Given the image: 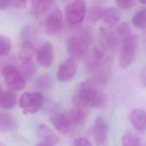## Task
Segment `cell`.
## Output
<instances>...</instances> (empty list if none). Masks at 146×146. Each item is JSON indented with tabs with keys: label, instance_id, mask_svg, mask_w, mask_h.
I'll list each match as a JSON object with an SVG mask.
<instances>
[{
	"label": "cell",
	"instance_id": "obj_1",
	"mask_svg": "<svg viewBox=\"0 0 146 146\" xmlns=\"http://www.w3.org/2000/svg\"><path fill=\"white\" fill-rule=\"evenodd\" d=\"M73 102L87 108H100L105 105L106 99L104 94L96 87L85 81L79 86L74 96Z\"/></svg>",
	"mask_w": 146,
	"mask_h": 146
},
{
	"label": "cell",
	"instance_id": "obj_2",
	"mask_svg": "<svg viewBox=\"0 0 146 146\" xmlns=\"http://www.w3.org/2000/svg\"><path fill=\"white\" fill-rule=\"evenodd\" d=\"M91 37L87 31H81L70 37L67 41V50L70 58L78 61L84 58L88 51Z\"/></svg>",
	"mask_w": 146,
	"mask_h": 146
},
{
	"label": "cell",
	"instance_id": "obj_3",
	"mask_svg": "<svg viewBox=\"0 0 146 146\" xmlns=\"http://www.w3.org/2000/svg\"><path fill=\"white\" fill-rule=\"evenodd\" d=\"M138 47V39L136 35L131 34L122 43L119 55V63L121 68H126L134 61Z\"/></svg>",
	"mask_w": 146,
	"mask_h": 146
},
{
	"label": "cell",
	"instance_id": "obj_4",
	"mask_svg": "<svg viewBox=\"0 0 146 146\" xmlns=\"http://www.w3.org/2000/svg\"><path fill=\"white\" fill-rule=\"evenodd\" d=\"M44 102V97L40 92H26L21 96L19 104L23 113L34 114L40 110Z\"/></svg>",
	"mask_w": 146,
	"mask_h": 146
},
{
	"label": "cell",
	"instance_id": "obj_5",
	"mask_svg": "<svg viewBox=\"0 0 146 146\" xmlns=\"http://www.w3.org/2000/svg\"><path fill=\"white\" fill-rule=\"evenodd\" d=\"M1 74L7 86L10 90L20 91L25 87L26 80L15 66L11 64L5 65L2 68Z\"/></svg>",
	"mask_w": 146,
	"mask_h": 146
},
{
	"label": "cell",
	"instance_id": "obj_6",
	"mask_svg": "<svg viewBox=\"0 0 146 146\" xmlns=\"http://www.w3.org/2000/svg\"><path fill=\"white\" fill-rule=\"evenodd\" d=\"M66 17L67 22L73 25L83 22L86 15V4L84 0H74L66 7Z\"/></svg>",
	"mask_w": 146,
	"mask_h": 146
},
{
	"label": "cell",
	"instance_id": "obj_7",
	"mask_svg": "<svg viewBox=\"0 0 146 146\" xmlns=\"http://www.w3.org/2000/svg\"><path fill=\"white\" fill-rule=\"evenodd\" d=\"M50 119L55 129L63 135L72 133L78 128L69 112L54 114Z\"/></svg>",
	"mask_w": 146,
	"mask_h": 146
},
{
	"label": "cell",
	"instance_id": "obj_8",
	"mask_svg": "<svg viewBox=\"0 0 146 146\" xmlns=\"http://www.w3.org/2000/svg\"><path fill=\"white\" fill-rule=\"evenodd\" d=\"M108 132V125L104 118L101 116L97 117L92 127L93 136L97 146L107 145Z\"/></svg>",
	"mask_w": 146,
	"mask_h": 146
},
{
	"label": "cell",
	"instance_id": "obj_9",
	"mask_svg": "<svg viewBox=\"0 0 146 146\" xmlns=\"http://www.w3.org/2000/svg\"><path fill=\"white\" fill-rule=\"evenodd\" d=\"M104 56V50L102 47H94L86 59V68L87 71L95 72L100 70L105 64Z\"/></svg>",
	"mask_w": 146,
	"mask_h": 146
},
{
	"label": "cell",
	"instance_id": "obj_10",
	"mask_svg": "<svg viewBox=\"0 0 146 146\" xmlns=\"http://www.w3.org/2000/svg\"><path fill=\"white\" fill-rule=\"evenodd\" d=\"M100 41L101 47L104 50L115 51L117 48L120 40L111 29L104 27L100 29Z\"/></svg>",
	"mask_w": 146,
	"mask_h": 146
},
{
	"label": "cell",
	"instance_id": "obj_11",
	"mask_svg": "<svg viewBox=\"0 0 146 146\" xmlns=\"http://www.w3.org/2000/svg\"><path fill=\"white\" fill-rule=\"evenodd\" d=\"M77 61L69 58L63 61L59 66L56 72L58 80L62 82L71 80L77 72Z\"/></svg>",
	"mask_w": 146,
	"mask_h": 146
},
{
	"label": "cell",
	"instance_id": "obj_12",
	"mask_svg": "<svg viewBox=\"0 0 146 146\" xmlns=\"http://www.w3.org/2000/svg\"><path fill=\"white\" fill-rule=\"evenodd\" d=\"M35 56L40 66L44 68L51 67L54 58L52 44L50 42L44 43L36 51Z\"/></svg>",
	"mask_w": 146,
	"mask_h": 146
},
{
	"label": "cell",
	"instance_id": "obj_13",
	"mask_svg": "<svg viewBox=\"0 0 146 146\" xmlns=\"http://www.w3.org/2000/svg\"><path fill=\"white\" fill-rule=\"evenodd\" d=\"M63 14L60 9H54L48 16L46 22L47 33L50 35L58 34L62 29Z\"/></svg>",
	"mask_w": 146,
	"mask_h": 146
},
{
	"label": "cell",
	"instance_id": "obj_14",
	"mask_svg": "<svg viewBox=\"0 0 146 146\" xmlns=\"http://www.w3.org/2000/svg\"><path fill=\"white\" fill-rule=\"evenodd\" d=\"M128 119L136 131L143 133L146 131V111L135 108L130 111Z\"/></svg>",
	"mask_w": 146,
	"mask_h": 146
},
{
	"label": "cell",
	"instance_id": "obj_15",
	"mask_svg": "<svg viewBox=\"0 0 146 146\" xmlns=\"http://www.w3.org/2000/svg\"><path fill=\"white\" fill-rule=\"evenodd\" d=\"M36 132L40 142L55 145L59 141V139L55 132L48 126L43 123H41L38 126Z\"/></svg>",
	"mask_w": 146,
	"mask_h": 146
},
{
	"label": "cell",
	"instance_id": "obj_16",
	"mask_svg": "<svg viewBox=\"0 0 146 146\" xmlns=\"http://www.w3.org/2000/svg\"><path fill=\"white\" fill-rule=\"evenodd\" d=\"M109 67L105 68V64L104 66L99 71L94 72L93 75L88 79L86 82L88 84L94 86H104L108 83L110 75L109 72Z\"/></svg>",
	"mask_w": 146,
	"mask_h": 146
},
{
	"label": "cell",
	"instance_id": "obj_17",
	"mask_svg": "<svg viewBox=\"0 0 146 146\" xmlns=\"http://www.w3.org/2000/svg\"><path fill=\"white\" fill-rule=\"evenodd\" d=\"M103 21L106 27L112 29L120 20V14L118 10L115 7H107L104 10Z\"/></svg>",
	"mask_w": 146,
	"mask_h": 146
},
{
	"label": "cell",
	"instance_id": "obj_18",
	"mask_svg": "<svg viewBox=\"0 0 146 146\" xmlns=\"http://www.w3.org/2000/svg\"><path fill=\"white\" fill-rule=\"evenodd\" d=\"M53 0H31V13L35 17L44 14L52 6Z\"/></svg>",
	"mask_w": 146,
	"mask_h": 146
},
{
	"label": "cell",
	"instance_id": "obj_19",
	"mask_svg": "<svg viewBox=\"0 0 146 146\" xmlns=\"http://www.w3.org/2000/svg\"><path fill=\"white\" fill-rule=\"evenodd\" d=\"M17 103L15 94L10 90H1L0 94L1 108L9 110L13 108Z\"/></svg>",
	"mask_w": 146,
	"mask_h": 146
},
{
	"label": "cell",
	"instance_id": "obj_20",
	"mask_svg": "<svg viewBox=\"0 0 146 146\" xmlns=\"http://www.w3.org/2000/svg\"><path fill=\"white\" fill-rule=\"evenodd\" d=\"M143 144L140 136L133 131L127 130L122 136V146H143Z\"/></svg>",
	"mask_w": 146,
	"mask_h": 146
},
{
	"label": "cell",
	"instance_id": "obj_21",
	"mask_svg": "<svg viewBox=\"0 0 146 146\" xmlns=\"http://www.w3.org/2000/svg\"><path fill=\"white\" fill-rule=\"evenodd\" d=\"M19 71L25 79L26 80H29L35 74L36 66L32 59L22 60Z\"/></svg>",
	"mask_w": 146,
	"mask_h": 146
},
{
	"label": "cell",
	"instance_id": "obj_22",
	"mask_svg": "<svg viewBox=\"0 0 146 146\" xmlns=\"http://www.w3.org/2000/svg\"><path fill=\"white\" fill-rule=\"evenodd\" d=\"M36 53L33 44L30 40H22L20 46L19 56L22 60H31Z\"/></svg>",
	"mask_w": 146,
	"mask_h": 146
},
{
	"label": "cell",
	"instance_id": "obj_23",
	"mask_svg": "<svg viewBox=\"0 0 146 146\" xmlns=\"http://www.w3.org/2000/svg\"><path fill=\"white\" fill-rule=\"evenodd\" d=\"M16 127V122L14 117L6 112H1L0 129L3 132H9L14 130Z\"/></svg>",
	"mask_w": 146,
	"mask_h": 146
},
{
	"label": "cell",
	"instance_id": "obj_24",
	"mask_svg": "<svg viewBox=\"0 0 146 146\" xmlns=\"http://www.w3.org/2000/svg\"><path fill=\"white\" fill-rule=\"evenodd\" d=\"M132 23L137 29H146V7L140 9L133 15Z\"/></svg>",
	"mask_w": 146,
	"mask_h": 146
},
{
	"label": "cell",
	"instance_id": "obj_25",
	"mask_svg": "<svg viewBox=\"0 0 146 146\" xmlns=\"http://www.w3.org/2000/svg\"><path fill=\"white\" fill-rule=\"evenodd\" d=\"M53 84L52 79L51 76L47 74H44L39 76L35 82V87L41 90H48Z\"/></svg>",
	"mask_w": 146,
	"mask_h": 146
},
{
	"label": "cell",
	"instance_id": "obj_26",
	"mask_svg": "<svg viewBox=\"0 0 146 146\" xmlns=\"http://www.w3.org/2000/svg\"><path fill=\"white\" fill-rule=\"evenodd\" d=\"M104 9L100 7H93L87 14V21L90 23H95L103 18Z\"/></svg>",
	"mask_w": 146,
	"mask_h": 146
},
{
	"label": "cell",
	"instance_id": "obj_27",
	"mask_svg": "<svg viewBox=\"0 0 146 146\" xmlns=\"http://www.w3.org/2000/svg\"><path fill=\"white\" fill-rule=\"evenodd\" d=\"M115 33L119 39L123 42L131 35V29L129 25L126 22H122L117 26Z\"/></svg>",
	"mask_w": 146,
	"mask_h": 146
},
{
	"label": "cell",
	"instance_id": "obj_28",
	"mask_svg": "<svg viewBox=\"0 0 146 146\" xmlns=\"http://www.w3.org/2000/svg\"><path fill=\"white\" fill-rule=\"evenodd\" d=\"M11 50V43L10 39L5 35L0 36V54L1 56L8 55Z\"/></svg>",
	"mask_w": 146,
	"mask_h": 146
},
{
	"label": "cell",
	"instance_id": "obj_29",
	"mask_svg": "<svg viewBox=\"0 0 146 146\" xmlns=\"http://www.w3.org/2000/svg\"><path fill=\"white\" fill-rule=\"evenodd\" d=\"M136 0H116L118 7L123 9H127L132 7L135 3Z\"/></svg>",
	"mask_w": 146,
	"mask_h": 146
},
{
	"label": "cell",
	"instance_id": "obj_30",
	"mask_svg": "<svg viewBox=\"0 0 146 146\" xmlns=\"http://www.w3.org/2000/svg\"><path fill=\"white\" fill-rule=\"evenodd\" d=\"M73 145L74 146H92L91 141L85 137H79L75 139Z\"/></svg>",
	"mask_w": 146,
	"mask_h": 146
},
{
	"label": "cell",
	"instance_id": "obj_31",
	"mask_svg": "<svg viewBox=\"0 0 146 146\" xmlns=\"http://www.w3.org/2000/svg\"><path fill=\"white\" fill-rule=\"evenodd\" d=\"M139 79L141 85L146 87V64L143 67L140 72Z\"/></svg>",
	"mask_w": 146,
	"mask_h": 146
},
{
	"label": "cell",
	"instance_id": "obj_32",
	"mask_svg": "<svg viewBox=\"0 0 146 146\" xmlns=\"http://www.w3.org/2000/svg\"><path fill=\"white\" fill-rule=\"evenodd\" d=\"M27 0H12L11 5L17 9L24 7L27 3Z\"/></svg>",
	"mask_w": 146,
	"mask_h": 146
},
{
	"label": "cell",
	"instance_id": "obj_33",
	"mask_svg": "<svg viewBox=\"0 0 146 146\" xmlns=\"http://www.w3.org/2000/svg\"><path fill=\"white\" fill-rule=\"evenodd\" d=\"M12 3V0H0V10H6Z\"/></svg>",
	"mask_w": 146,
	"mask_h": 146
},
{
	"label": "cell",
	"instance_id": "obj_34",
	"mask_svg": "<svg viewBox=\"0 0 146 146\" xmlns=\"http://www.w3.org/2000/svg\"><path fill=\"white\" fill-rule=\"evenodd\" d=\"M36 146H55V145H54L52 144H49V143L40 142V143L38 144Z\"/></svg>",
	"mask_w": 146,
	"mask_h": 146
},
{
	"label": "cell",
	"instance_id": "obj_35",
	"mask_svg": "<svg viewBox=\"0 0 146 146\" xmlns=\"http://www.w3.org/2000/svg\"><path fill=\"white\" fill-rule=\"evenodd\" d=\"M139 1L143 5H146V0H139Z\"/></svg>",
	"mask_w": 146,
	"mask_h": 146
}]
</instances>
